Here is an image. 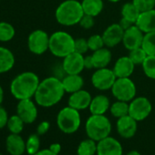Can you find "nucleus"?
Returning a JSON list of instances; mask_svg holds the SVG:
<instances>
[{
	"instance_id": "f257e3e1",
	"label": "nucleus",
	"mask_w": 155,
	"mask_h": 155,
	"mask_svg": "<svg viewBox=\"0 0 155 155\" xmlns=\"http://www.w3.org/2000/svg\"><path fill=\"white\" fill-rule=\"evenodd\" d=\"M65 93L61 80L56 77H48L40 81L34 99L38 106L50 108L57 105Z\"/></svg>"
},
{
	"instance_id": "f03ea898",
	"label": "nucleus",
	"mask_w": 155,
	"mask_h": 155,
	"mask_svg": "<svg viewBox=\"0 0 155 155\" xmlns=\"http://www.w3.org/2000/svg\"><path fill=\"white\" fill-rule=\"evenodd\" d=\"M39 83V78L36 73L25 71L13 79L10 84V92L18 101L32 99L36 94Z\"/></svg>"
},
{
	"instance_id": "7ed1b4c3",
	"label": "nucleus",
	"mask_w": 155,
	"mask_h": 155,
	"mask_svg": "<svg viewBox=\"0 0 155 155\" xmlns=\"http://www.w3.org/2000/svg\"><path fill=\"white\" fill-rule=\"evenodd\" d=\"M83 15L81 2L78 0H65L58 6L55 11L57 22L64 27L79 25Z\"/></svg>"
},
{
	"instance_id": "20e7f679",
	"label": "nucleus",
	"mask_w": 155,
	"mask_h": 155,
	"mask_svg": "<svg viewBox=\"0 0 155 155\" xmlns=\"http://www.w3.org/2000/svg\"><path fill=\"white\" fill-rule=\"evenodd\" d=\"M75 38L66 31H56L49 37L50 53L60 58H64L70 53L74 52Z\"/></svg>"
},
{
	"instance_id": "39448f33",
	"label": "nucleus",
	"mask_w": 155,
	"mask_h": 155,
	"mask_svg": "<svg viewBox=\"0 0 155 155\" xmlns=\"http://www.w3.org/2000/svg\"><path fill=\"white\" fill-rule=\"evenodd\" d=\"M85 130L90 139H92L98 142L110 136L111 132V123L105 114H91L86 121Z\"/></svg>"
},
{
	"instance_id": "423d86ee",
	"label": "nucleus",
	"mask_w": 155,
	"mask_h": 155,
	"mask_svg": "<svg viewBox=\"0 0 155 155\" xmlns=\"http://www.w3.org/2000/svg\"><path fill=\"white\" fill-rule=\"evenodd\" d=\"M81 117L80 110L69 107L68 105L59 110L57 115V125L58 129L66 133L72 134L81 127Z\"/></svg>"
},
{
	"instance_id": "0eeeda50",
	"label": "nucleus",
	"mask_w": 155,
	"mask_h": 155,
	"mask_svg": "<svg viewBox=\"0 0 155 155\" xmlns=\"http://www.w3.org/2000/svg\"><path fill=\"white\" fill-rule=\"evenodd\" d=\"M110 91L117 101L126 102L131 101L137 93L136 85L130 78H117Z\"/></svg>"
},
{
	"instance_id": "6e6552de",
	"label": "nucleus",
	"mask_w": 155,
	"mask_h": 155,
	"mask_svg": "<svg viewBox=\"0 0 155 155\" xmlns=\"http://www.w3.org/2000/svg\"><path fill=\"white\" fill-rule=\"evenodd\" d=\"M49 35L42 29L32 31L28 38V48L34 55H43L49 49Z\"/></svg>"
},
{
	"instance_id": "1a4fd4ad",
	"label": "nucleus",
	"mask_w": 155,
	"mask_h": 155,
	"mask_svg": "<svg viewBox=\"0 0 155 155\" xmlns=\"http://www.w3.org/2000/svg\"><path fill=\"white\" fill-rule=\"evenodd\" d=\"M116 79L117 77L112 68H97L91 76V84L95 89L101 91H106L111 90Z\"/></svg>"
},
{
	"instance_id": "9d476101",
	"label": "nucleus",
	"mask_w": 155,
	"mask_h": 155,
	"mask_svg": "<svg viewBox=\"0 0 155 155\" xmlns=\"http://www.w3.org/2000/svg\"><path fill=\"white\" fill-rule=\"evenodd\" d=\"M151 110L152 105L146 97H135L129 102V115L137 121H142L147 119Z\"/></svg>"
},
{
	"instance_id": "9b49d317",
	"label": "nucleus",
	"mask_w": 155,
	"mask_h": 155,
	"mask_svg": "<svg viewBox=\"0 0 155 155\" xmlns=\"http://www.w3.org/2000/svg\"><path fill=\"white\" fill-rule=\"evenodd\" d=\"M37 103L31 99L18 101L17 105V114L23 120L26 124L33 123L38 118Z\"/></svg>"
},
{
	"instance_id": "f8f14e48",
	"label": "nucleus",
	"mask_w": 155,
	"mask_h": 155,
	"mask_svg": "<svg viewBox=\"0 0 155 155\" xmlns=\"http://www.w3.org/2000/svg\"><path fill=\"white\" fill-rule=\"evenodd\" d=\"M62 68L66 74H81L84 69V55L72 52L63 58Z\"/></svg>"
},
{
	"instance_id": "ddd939ff",
	"label": "nucleus",
	"mask_w": 155,
	"mask_h": 155,
	"mask_svg": "<svg viewBox=\"0 0 155 155\" xmlns=\"http://www.w3.org/2000/svg\"><path fill=\"white\" fill-rule=\"evenodd\" d=\"M144 33L135 25H132L126 30H124L122 44L129 51L140 48L142 45Z\"/></svg>"
},
{
	"instance_id": "4468645a",
	"label": "nucleus",
	"mask_w": 155,
	"mask_h": 155,
	"mask_svg": "<svg viewBox=\"0 0 155 155\" xmlns=\"http://www.w3.org/2000/svg\"><path fill=\"white\" fill-rule=\"evenodd\" d=\"M123 34L124 29L120 26L119 23H113L110 25L101 35L105 47L112 48L118 46L120 43H122Z\"/></svg>"
},
{
	"instance_id": "2eb2a0df",
	"label": "nucleus",
	"mask_w": 155,
	"mask_h": 155,
	"mask_svg": "<svg viewBox=\"0 0 155 155\" xmlns=\"http://www.w3.org/2000/svg\"><path fill=\"white\" fill-rule=\"evenodd\" d=\"M120 142L113 137L107 138L97 142V155H122Z\"/></svg>"
},
{
	"instance_id": "dca6fc26",
	"label": "nucleus",
	"mask_w": 155,
	"mask_h": 155,
	"mask_svg": "<svg viewBox=\"0 0 155 155\" xmlns=\"http://www.w3.org/2000/svg\"><path fill=\"white\" fill-rule=\"evenodd\" d=\"M137 123L138 121L134 120L132 117H130V115L121 117L118 119L116 123L117 131L120 137L124 139H130L136 134L137 128H138Z\"/></svg>"
},
{
	"instance_id": "f3484780",
	"label": "nucleus",
	"mask_w": 155,
	"mask_h": 155,
	"mask_svg": "<svg viewBox=\"0 0 155 155\" xmlns=\"http://www.w3.org/2000/svg\"><path fill=\"white\" fill-rule=\"evenodd\" d=\"M91 100L92 97L91 93L88 91L82 89L74 93H71L68 98V106L71 108H74L78 110H84L86 109H89Z\"/></svg>"
},
{
	"instance_id": "a211bd4d",
	"label": "nucleus",
	"mask_w": 155,
	"mask_h": 155,
	"mask_svg": "<svg viewBox=\"0 0 155 155\" xmlns=\"http://www.w3.org/2000/svg\"><path fill=\"white\" fill-rule=\"evenodd\" d=\"M135 66L129 56H123L116 60L112 70L117 78H130L134 72Z\"/></svg>"
},
{
	"instance_id": "6ab92c4d",
	"label": "nucleus",
	"mask_w": 155,
	"mask_h": 155,
	"mask_svg": "<svg viewBox=\"0 0 155 155\" xmlns=\"http://www.w3.org/2000/svg\"><path fill=\"white\" fill-rule=\"evenodd\" d=\"M66 93H74L84 87V79L81 74H67L61 80Z\"/></svg>"
},
{
	"instance_id": "aec40b11",
	"label": "nucleus",
	"mask_w": 155,
	"mask_h": 155,
	"mask_svg": "<svg viewBox=\"0 0 155 155\" xmlns=\"http://www.w3.org/2000/svg\"><path fill=\"white\" fill-rule=\"evenodd\" d=\"M6 148L10 155H22L26 151V141L19 134L11 133L7 138Z\"/></svg>"
},
{
	"instance_id": "412c9836",
	"label": "nucleus",
	"mask_w": 155,
	"mask_h": 155,
	"mask_svg": "<svg viewBox=\"0 0 155 155\" xmlns=\"http://www.w3.org/2000/svg\"><path fill=\"white\" fill-rule=\"evenodd\" d=\"M136 26L144 33L155 31V8L140 14Z\"/></svg>"
},
{
	"instance_id": "4be33fe9",
	"label": "nucleus",
	"mask_w": 155,
	"mask_h": 155,
	"mask_svg": "<svg viewBox=\"0 0 155 155\" xmlns=\"http://www.w3.org/2000/svg\"><path fill=\"white\" fill-rule=\"evenodd\" d=\"M110 99L106 95L100 94L92 98L89 110L93 115H104L108 110H110Z\"/></svg>"
},
{
	"instance_id": "5701e85b",
	"label": "nucleus",
	"mask_w": 155,
	"mask_h": 155,
	"mask_svg": "<svg viewBox=\"0 0 155 155\" xmlns=\"http://www.w3.org/2000/svg\"><path fill=\"white\" fill-rule=\"evenodd\" d=\"M93 63H94V68H108L110 65L112 55L109 48L104 47L99 50L94 51L91 54Z\"/></svg>"
},
{
	"instance_id": "b1692460",
	"label": "nucleus",
	"mask_w": 155,
	"mask_h": 155,
	"mask_svg": "<svg viewBox=\"0 0 155 155\" xmlns=\"http://www.w3.org/2000/svg\"><path fill=\"white\" fill-rule=\"evenodd\" d=\"M15 65L13 52L5 47H0V74L10 71Z\"/></svg>"
},
{
	"instance_id": "393cba45",
	"label": "nucleus",
	"mask_w": 155,
	"mask_h": 155,
	"mask_svg": "<svg viewBox=\"0 0 155 155\" xmlns=\"http://www.w3.org/2000/svg\"><path fill=\"white\" fill-rule=\"evenodd\" d=\"M81 6L84 14L94 18L98 17L104 8L103 0H82Z\"/></svg>"
},
{
	"instance_id": "a878e982",
	"label": "nucleus",
	"mask_w": 155,
	"mask_h": 155,
	"mask_svg": "<svg viewBox=\"0 0 155 155\" xmlns=\"http://www.w3.org/2000/svg\"><path fill=\"white\" fill-rule=\"evenodd\" d=\"M120 14H121L122 18H125L127 20H129L130 22L136 24V21L140 13L131 1V2H127L122 6Z\"/></svg>"
},
{
	"instance_id": "bb28decb",
	"label": "nucleus",
	"mask_w": 155,
	"mask_h": 155,
	"mask_svg": "<svg viewBox=\"0 0 155 155\" xmlns=\"http://www.w3.org/2000/svg\"><path fill=\"white\" fill-rule=\"evenodd\" d=\"M78 155H95L97 154V141L92 139H87L78 146L77 150Z\"/></svg>"
},
{
	"instance_id": "cd10ccee",
	"label": "nucleus",
	"mask_w": 155,
	"mask_h": 155,
	"mask_svg": "<svg viewBox=\"0 0 155 155\" xmlns=\"http://www.w3.org/2000/svg\"><path fill=\"white\" fill-rule=\"evenodd\" d=\"M110 111L111 115L117 119L129 115V102L122 101H116L110 105Z\"/></svg>"
},
{
	"instance_id": "c85d7f7f",
	"label": "nucleus",
	"mask_w": 155,
	"mask_h": 155,
	"mask_svg": "<svg viewBox=\"0 0 155 155\" xmlns=\"http://www.w3.org/2000/svg\"><path fill=\"white\" fill-rule=\"evenodd\" d=\"M15 35L16 30L12 24L6 21L0 22V42H8L14 38Z\"/></svg>"
},
{
	"instance_id": "c756f323",
	"label": "nucleus",
	"mask_w": 155,
	"mask_h": 155,
	"mask_svg": "<svg viewBox=\"0 0 155 155\" xmlns=\"http://www.w3.org/2000/svg\"><path fill=\"white\" fill-rule=\"evenodd\" d=\"M141 48L148 56H155V31L144 34Z\"/></svg>"
},
{
	"instance_id": "7c9ffc66",
	"label": "nucleus",
	"mask_w": 155,
	"mask_h": 155,
	"mask_svg": "<svg viewBox=\"0 0 155 155\" xmlns=\"http://www.w3.org/2000/svg\"><path fill=\"white\" fill-rule=\"evenodd\" d=\"M25 124L26 123L23 121V120L18 114H16V115H12L11 117H9L7 127L8 128V130L11 133L20 134V132L24 129Z\"/></svg>"
},
{
	"instance_id": "2f4dec72",
	"label": "nucleus",
	"mask_w": 155,
	"mask_h": 155,
	"mask_svg": "<svg viewBox=\"0 0 155 155\" xmlns=\"http://www.w3.org/2000/svg\"><path fill=\"white\" fill-rule=\"evenodd\" d=\"M141 67L147 78L155 80V56H147Z\"/></svg>"
},
{
	"instance_id": "473e14b6",
	"label": "nucleus",
	"mask_w": 155,
	"mask_h": 155,
	"mask_svg": "<svg viewBox=\"0 0 155 155\" xmlns=\"http://www.w3.org/2000/svg\"><path fill=\"white\" fill-rule=\"evenodd\" d=\"M40 148V139L39 135L31 134L26 141V151L29 155H34L39 150Z\"/></svg>"
},
{
	"instance_id": "72a5a7b5",
	"label": "nucleus",
	"mask_w": 155,
	"mask_h": 155,
	"mask_svg": "<svg viewBox=\"0 0 155 155\" xmlns=\"http://www.w3.org/2000/svg\"><path fill=\"white\" fill-rule=\"evenodd\" d=\"M128 56L135 65H142V63L144 62L148 55L145 52V50L140 47V48L130 50Z\"/></svg>"
},
{
	"instance_id": "f704fd0d",
	"label": "nucleus",
	"mask_w": 155,
	"mask_h": 155,
	"mask_svg": "<svg viewBox=\"0 0 155 155\" xmlns=\"http://www.w3.org/2000/svg\"><path fill=\"white\" fill-rule=\"evenodd\" d=\"M88 45H89V49L91 50L92 52H94L96 50H99V49L105 47L102 36L99 35V34L91 35L88 38Z\"/></svg>"
},
{
	"instance_id": "c9c22d12",
	"label": "nucleus",
	"mask_w": 155,
	"mask_h": 155,
	"mask_svg": "<svg viewBox=\"0 0 155 155\" xmlns=\"http://www.w3.org/2000/svg\"><path fill=\"white\" fill-rule=\"evenodd\" d=\"M132 3L138 8L140 13L155 8V0H132Z\"/></svg>"
},
{
	"instance_id": "e433bc0d",
	"label": "nucleus",
	"mask_w": 155,
	"mask_h": 155,
	"mask_svg": "<svg viewBox=\"0 0 155 155\" xmlns=\"http://www.w3.org/2000/svg\"><path fill=\"white\" fill-rule=\"evenodd\" d=\"M89 49L88 45V39L84 38H79L75 39V46H74V51L80 54H86Z\"/></svg>"
},
{
	"instance_id": "4c0bfd02",
	"label": "nucleus",
	"mask_w": 155,
	"mask_h": 155,
	"mask_svg": "<svg viewBox=\"0 0 155 155\" xmlns=\"http://www.w3.org/2000/svg\"><path fill=\"white\" fill-rule=\"evenodd\" d=\"M79 25L84 28V29H91L94 27L95 25V18L92 17V16H90V15H86L84 14L83 17L81 18Z\"/></svg>"
},
{
	"instance_id": "58836bf2",
	"label": "nucleus",
	"mask_w": 155,
	"mask_h": 155,
	"mask_svg": "<svg viewBox=\"0 0 155 155\" xmlns=\"http://www.w3.org/2000/svg\"><path fill=\"white\" fill-rule=\"evenodd\" d=\"M8 119H9V117H8L7 110L0 104V130L7 126Z\"/></svg>"
},
{
	"instance_id": "ea45409f",
	"label": "nucleus",
	"mask_w": 155,
	"mask_h": 155,
	"mask_svg": "<svg viewBox=\"0 0 155 155\" xmlns=\"http://www.w3.org/2000/svg\"><path fill=\"white\" fill-rule=\"evenodd\" d=\"M49 128H50V123L47 120H44L38 124L37 129V133L38 135H44L48 131Z\"/></svg>"
},
{
	"instance_id": "a19ab883",
	"label": "nucleus",
	"mask_w": 155,
	"mask_h": 155,
	"mask_svg": "<svg viewBox=\"0 0 155 155\" xmlns=\"http://www.w3.org/2000/svg\"><path fill=\"white\" fill-rule=\"evenodd\" d=\"M84 67L86 69H92L94 68V63L91 55L84 57Z\"/></svg>"
},
{
	"instance_id": "79ce46f5",
	"label": "nucleus",
	"mask_w": 155,
	"mask_h": 155,
	"mask_svg": "<svg viewBox=\"0 0 155 155\" xmlns=\"http://www.w3.org/2000/svg\"><path fill=\"white\" fill-rule=\"evenodd\" d=\"M120 26L124 29V30H126L127 28H129L130 27H131L132 25H135V24H133V23H131V22H130L129 20H127V19H125V18H120Z\"/></svg>"
},
{
	"instance_id": "37998d69",
	"label": "nucleus",
	"mask_w": 155,
	"mask_h": 155,
	"mask_svg": "<svg viewBox=\"0 0 155 155\" xmlns=\"http://www.w3.org/2000/svg\"><path fill=\"white\" fill-rule=\"evenodd\" d=\"M51 151H53L54 153H56V154H58V153L61 151V145L59 144V143H52L50 146H49V148H48Z\"/></svg>"
},
{
	"instance_id": "c03bdc74",
	"label": "nucleus",
	"mask_w": 155,
	"mask_h": 155,
	"mask_svg": "<svg viewBox=\"0 0 155 155\" xmlns=\"http://www.w3.org/2000/svg\"><path fill=\"white\" fill-rule=\"evenodd\" d=\"M34 155H58L56 153H54L53 151H51L49 149H43V150H39L37 153H35Z\"/></svg>"
},
{
	"instance_id": "a18cd8bd",
	"label": "nucleus",
	"mask_w": 155,
	"mask_h": 155,
	"mask_svg": "<svg viewBox=\"0 0 155 155\" xmlns=\"http://www.w3.org/2000/svg\"><path fill=\"white\" fill-rule=\"evenodd\" d=\"M3 101H4V90L2 86L0 85V104H2Z\"/></svg>"
},
{
	"instance_id": "49530a36",
	"label": "nucleus",
	"mask_w": 155,
	"mask_h": 155,
	"mask_svg": "<svg viewBox=\"0 0 155 155\" xmlns=\"http://www.w3.org/2000/svg\"><path fill=\"white\" fill-rule=\"evenodd\" d=\"M127 155H141L138 150H130V151H129L128 153H127Z\"/></svg>"
},
{
	"instance_id": "de8ad7c7",
	"label": "nucleus",
	"mask_w": 155,
	"mask_h": 155,
	"mask_svg": "<svg viewBox=\"0 0 155 155\" xmlns=\"http://www.w3.org/2000/svg\"><path fill=\"white\" fill-rule=\"evenodd\" d=\"M108 1L110 3H118L119 1H120V0H108Z\"/></svg>"
},
{
	"instance_id": "09e8293b",
	"label": "nucleus",
	"mask_w": 155,
	"mask_h": 155,
	"mask_svg": "<svg viewBox=\"0 0 155 155\" xmlns=\"http://www.w3.org/2000/svg\"><path fill=\"white\" fill-rule=\"evenodd\" d=\"M0 155H2V154H1V153H0Z\"/></svg>"
}]
</instances>
